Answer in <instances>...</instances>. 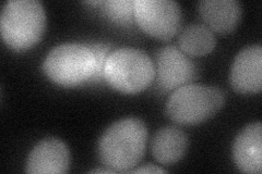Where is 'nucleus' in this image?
Segmentation results:
<instances>
[{
	"label": "nucleus",
	"mask_w": 262,
	"mask_h": 174,
	"mask_svg": "<svg viewBox=\"0 0 262 174\" xmlns=\"http://www.w3.org/2000/svg\"><path fill=\"white\" fill-rule=\"evenodd\" d=\"M147 140L145 123L129 117L114 122L98 142V156L114 172H131L143 159Z\"/></svg>",
	"instance_id": "f257e3e1"
},
{
	"label": "nucleus",
	"mask_w": 262,
	"mask_h": 174,
	"mask_svg": "<svg viewBox=\"0 0 262 174\" xmlns=\"http://www.w3.org/2000/svg\"><path fill=\"white\" fill-rule=\"evenodd\" d=\"M5 43L15 51L36 45L46 30V12L38 0H9L0 15Z\"/></svg>",
	"instance_id": "f03ea898"
},
{
	"label": "nucleus",
	"mask_w": 262,
	"mask_h": 174,
	"mask_svg": "<svg viewBox=\"0 0 262 174\" xmlns=\"http://www.w3.org/2000/svg\"><path fill=\"white\" fill-rule=\"evenodd\" d=\"M225 94L217 86L187 84L175 89L165 106L167 118L182 126H196L212 118L224 106Z\"/></svg>",
	"instance_id": "7ed1b4c3"
},
{
	"label": "nucleus",
	"mask_w": 262,
	"mask_h": 174,
	"mask_svg": "<svg viewBox=\"0 0 262 174\" xmlns=\"http://www.w3.org/2000/svg\"><path fill=\"white\" fill-rule=\"evenodd\" d=\"M103 76L113 88L124 94H137L155 80V65L141 49L121 47L108 55Z\"/></svg>",
	"instance_id": "20e7f679"
},
{
	"label": "nucleus",
	"mask_w": 262,
	"mask_h": 174,
	"mask_svg": "<svg viewBox=\"0 0 262 174\" xmlns=\"http://www.w3.org/2000/svg\"><path fill=\"white\" fill-rule=\"evenodd\" d=\"M95 69L92 49L79 43H63L54 47L43 63V70L49 80L69 87L92 80Z\"/></svg>",
	"instance_id": "39448f33"
},
{
	"label": "nucleus",
	"mask_w": 262,
	"mask_h": 174,
	"mask_svg": "<svg viewBox=\"0 0 262 174\" xmlns=\"http://www.w3.org/2000/svg\"><path fill=\"white\" fill-rule=\"evenodd\" d=\"M134 14L138 26L158 39H170L182 27V8L173 0H136Z\"/></svg>",
	"instance_id": "423d86ee"
},
{
	"label": "nucleus",
	"mask_w": 262,
	"mask_h": 174,
	"mask_svg": "<svg viewBox=\"0 0 262 174\" xmlns=\"http://www.w3.org/2000/svg\"><path fill=\"white\" fill-rule=\"evenodd\" d=\"M157 87L167 93L191 83L198 77V68L182 49L173 45L160 48L155 53Z\"/></svg>",
	"instance_id": "0eeeda50"
},
{
	"label": "nucleus",
	"mask_w": 262,
	"mask_h": 174,
	"mask_svg": "<svg viewBox=\"0 0 262 174\" xmlns=\"http://www.w3.org/2000/svg\"><path fill=\"white\" fill-rule=\"evenodd\" d=\"M234 90L239 94H257L262 87V48L250 45L235 57L229 74Z\"/></svg>",
	"instance_id": "6e6552de"
},
{
	"label": "nucleus",
	"mask_w": 262,
	"mask_h": 174,
	"mask_svg": "<svg viewBox=\"0 0 262 174\" xmlns=\"http://www.w3.org/2000/svg\"><path fill=\"white\" fill-rule=\"evenodd\" d=\"M70 153L62 140L47 137L32 149L26 165L27 173H66L69 170Z\"/></svg>",
	"instance_id": "1a4fd4ad"
},
{
	"label": "nucleus",
	"mask_w": 262,
	"mask_h": 174,
	"mask_svg": "<svg viewBox=\"0 0 262 174\" xmlns=\"http://www.w3.org/2000/svg\"><path fill=\"white\" fill-rule=\"evenodd\" d=\"M233 159L242 172H262V127L253 122L245 127L233 144Z\"/></svg>",
	"instance_id": "9d476101"
},
{
	"label": "nucleus",
	"mask_w": 262,
	"mask_h": 174,
	"mask_svg": "<svg viewBox=\"0 0 262 174\" xmlns=\"http://www.w3.org/2000/svg\"><path fill=\"white\" fill-rule=\"evenodd\" d=\"M198 11L208 29L225 35L238 26L243 8L238 0H202Z\"/></svg>",
	"instance_id": "9b49d317"
},
{
	"label": "nucleus",
	"mask_w": 262,
	"mask_h": 174,
	"mask_svg": "<svg viewBox=\"0 0 262 174\" xmlns=\"http://www.w3.org/2000/svg\"><path fill=\"white\" fill-rule=\"evenodd\" d=\"M188 144V136L177 127H164L154 134L151 143V151L154 159L162 164H173L185 156Z\"/></svg>",
	"instance_id": "f8f14e48"
},
{
	"label": "nucleus",
	"mask_w": 262,
	"mask_h": 174,
	"mask_svg": "<svg viewBox=\"0 0 262 174\" xmlns=\"http://www.w3.org/2000/svg\"><path fill=\"white\" fill-rule=\"evenodd\" d=\"M178 44L180 49L191 56H204L210 54L216 45L213 32L204 24H188L179 33Z\"/></svg>",
	"instance_id": "ddd939ff"
},
{
	"label": "nucleus",
	"mask_w": 262,
	"mask_h": 174,
	"mask_svg": "<svg viewBox=\"0 0 262 174\" xmlns=\"http://www.w3.org/2000/svg\"><path fill=\"white\" fill-rule=\"evenodd\" d=\"M105 7V13L110 18L118 23H129L133 20L134 5L135 2L130 0H111V2H103Z\"/></svg>",
	"instance_id": "4468645a"
},
{
	"label": "nucleus",
	"mask_w": 262,
	"mask_h": 174,
	"mask_svg": "<svg viewBox=\"0 0 262 174\" xmlns=\"http://www.w3.org/2000/svg\"><path fill=\"white\" fill-rule=\"evenodd\" d=\"M131 172L133 173H165L166 170L158 167V165L150 163V164H144V165H142V167L138 168L136 170H133Z\"/></svg>",
	"instance_id": "2eb2a0df"
},
{
	"label": "nucleus",
	"mask_w": 262,
	"mask_h": 174,
	"mask_svg": "<svg viewBox=\"0 0 262 174\" xmlns=\"http://www.w3.org/2000/svg\"><path fill=\"white\" fill-rule=\"evenodd\" d=\"M90 172H91V173H115L111 169H94V170H91Z\"/></svg>",
	"instance_id": "dca6fc26"
}]
</instances>
